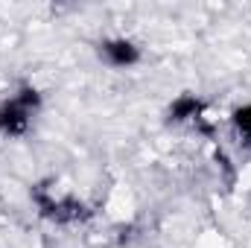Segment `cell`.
<instances>
[{
    "instance_id": "cell-1",
    "label": "cell",
    "mask_w": 251,
    "mask_h": 248,
    "mask_svg": "<svg viewBox=\"0 0 251 248\" xmlns=\"http://www.w3.org/2000/svg\"><path fill=\"white\" fill-rule=\"evenodd\" d=\"M38 102H41V97H38L35 88H24L15 97H9L0 105V131L3 134H12V137L24 134L29 128V120H32Z\"/></svg>"
},
{
    "instance_id": "cell-2",
    "label": "cell",
    "mask_w": 251,
    "mask_h": 248,
    "mask_svg": "<svg viewBox=\"0 0 251 248\" xmlns=\"http://www.w3.org/2000/svg\"><path fill=\"white\" fill-rule=\"evenodd\" d=\"M100 56L108 64H114V67H128V64H134L140 59L137 47L131 41H126V38H108V41H102L100 44Z\"/></svg>"
},
{
    "instance_id": "cell-3",
    "label": "cell",
    "mask_w": 251,
    "mask_h": 248,
    "mask_svg": "<svg viewBox=\"0 0 251 248\" xmlns=\"http://www.w3.org/2000/svg\"><path fill=\"white\" fill-rule=\"evenodd\" d=\"M231 123H234V128L240 131V137L251 140V105H243V108H237V111L231 114Z\"/></svg>"
}]
</instances>
